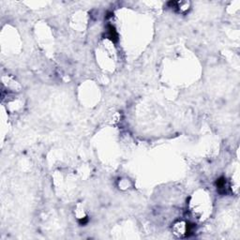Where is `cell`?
Returning a JSON list of instances; mask_svg holds the SVG:
<instances>
[{"mask_svg":"<svg viewBox=\"0 0 240 240\" xmlns=\"http://www.w3.org/2000/svg\"><path fill=\"white\" fill-rule=\"evenodd\" d=\"M108 33H109V37L111 38L112 40L113 41L117 40V33L113 25H108Z\"/></svg>","mask_w":240,"mask_h":240,"instance_id":"cell-1","label":"cell"}]
</instances>
